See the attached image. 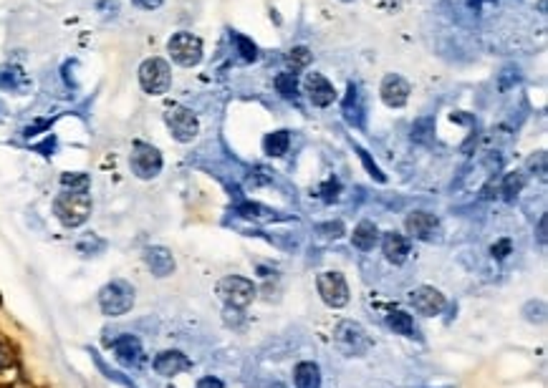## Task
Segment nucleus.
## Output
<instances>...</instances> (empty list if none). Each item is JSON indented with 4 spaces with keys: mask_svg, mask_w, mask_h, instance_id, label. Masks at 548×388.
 <instances>
[{
    "mask_svg": "<svg viewBox=\"0 0 548 388\" xmlns=\"http://www.w3.org/2000/svg\"><path fill=\"white\" fill-rule=\"evenodd\" d=\"M293 380H296V388H321V368L313 361H304L296 365Z\"/></svg>",
    "mask_w": 548,
    "mask_h": 388,
    "instance_id": "obj_19",
    "label": "nucleus"
},
{
    "mask_svg": "<svg viewBox=\"0 0 548 388\" xmlns=\"http://www.w3.org/2000/svg\"><path fill=\"white\" fill-rule=\"evenodd\" d=\"M167 53L177 66L182 69H192L203 61V40L192 36V33H174L172 38L167 40Z\"/></svg>",
    "mask_w": 548,
    "mask_h": 388,
    "instance_id": "obj_4",
    "label": "nucleus"
},
{
    "mask_svg": "<svg viewBox=\"0 0 548 388\" xmlns=\"http://www.w3.org/2000/svg\"><path fill=\"white\" fill-rule=\"evenodd\" d=\"M195 388H225V383H222L218 376H205V378L197 380Z\"/></svg>",
    "mask_w": 548,
    "mask_h": 388,
    "instance_id": "obj_41",
    "label": "nucleus"
},
{
    "mask_svg": "<svg viewBox=\"0 0 548 388\" xmlns=\"http://www.w3.org/2000/svg\"><path fill=\"white\" fill-rule=\"evenodd\" d=\"M341 3H352V0H341Z\"/></svg>",
    "mask_w": 548,
    "mask_h": 388,
    "instance_id": "obj_45",
    "label": "nucleus"
},
{
    "mask_svg": "<svg viewBox=\"0 0 548 388\" xmlns=\"http://www.w3.org/2000/svg\"><path fill=\"white\" fill-rule=\"evenodd\" d=\"M129 167L139 179H155L165 167V159H162L157 147H152L147 141H134L132 154H129Z\"/></svg>",
    "mask_w": 548,
    "mask_h": 388,
    "instance_id": "obj_6",
    "label": "nucleus"
},
{
    "mask_svg": "<svg viewBox=\"0 0 548 388\" xmlns=\"http://www.w3.org/2000/svg\"><path fill=\"white\" fill-rule=\"evenodd\" d=\"M387 323H389V328L394 330V333L407 335V338H412V335H415V320H412V315H409L407 311H394V313H389Z\"/></svg>",
    "mask_w": 548,
    "mask_h": 388,
    "instance_id": "obj_26",
    "label": "nucleus"
},
{
    "mask_svg": "<svg viewBox=\"0 0 548 388\" xmlns=\"http://www.w3.org/2000/svg\"><path fill=\"white\" fill-rule=\"evenodd\" d=\"M165 121H167L170 134L174 136V141H180V144H190V141L200 134V121H197V117L190 109L180 106V104L167 106Z\"/></svg>",
    "mask_w": 548,
    "mask_h": 388,
    "instance_id": "obj_7",
    "label": "nucleus"
},
{
    "mask_svg": "<svg viewBox=\"0 0 548 388\" xmlns=\"http://www.w3.org/2000/svg\"><path fill=\"white\" fill-rule=\"evenodd\" d=\"M316 287H319V295L329 308L339 311V308H346L349 305V285H346V278L339 270H326L316 278Z\"/></svg>",
    "mask_w": 548,
    "mask_h": 388,
    "instance_id": "obj_8",
    "label": "nucleus"
},
{
    "mask_svg": "<svg viewBox=\"0 0 548 388\" xmlns=\"http://www.w3.org/2000/svg\"><path fill=\"white\" fill-rule=\"evenodd\" d=\"M218 295L227 308H248L255 300V285L253 280L240 278V275H227L218 282Z\"/></svg>",
    "mask_w": 548,
    "mask_h": 388,
    "instance_id": "obj_5",
    "label": "nucleus"
},
{
    "mask_svg": "<svg viewBox=\"0 0 548 388\" xmlns=\"http://www.w3.org/2000/svg\"><path fill=\"white\" fill-rule=\"evenodd\" d=\"M111 348H114V356L122 365L126 368H134L144 361V348H141V341L137 335H119L117 341H111Z\"/></svg>",
    "mask_w": 548,
    "mask_h": 388,
    "instance_id": "obj_15",
    "label": "nucleus"
},
{
    "mask_svg": "<svg viewBox=\"0 0 548 388\" xmlns=\"http://www.w3.org/2000/svg\"><path fill=\"white\" fill-rule=\"evenodd\" d=\"M238 320H243V313L240 308H227L225 305V323L230 328H238Z\"/></svg>",
    "mask_w": 548,
    "mask_h": 388,
    "instance_id": "obj_40",
    "label": "nucleus"
},
{
    "mask_svg": "<svg viewBox=\"0 0 548 388\" xmlns=\"http://www.w3.org/2000/svg\"><path fill=\"white\" fill-rule=\"evenodd\" d=\"M409 93H412V86H409L402 76H397V73H387V76L382 78L379 96H382V101L387 104L389 109H402V106H407Z\"/></svg>",
    "mask_w": 548,
    "mask_h": 388,
    "instance_id": "obj_11",
    "label": "nucleus"
},
{
    "mask_svg": "<svg viewBox=\"0 0 548 388\" xmlns=\"http://www.w3.org/2000/svg\"><path fill=\"white\" fill-rule=\"evenodd\" d=\"M344 119L349 121V124L354 126H361V121H364V106H361V93L359 88L354 84H349V91H346L344 96Z\"/></svg>",
    "mask_w": 548,
    "mask_h": 388,
    "instance_id": "obj_20",
    "label": "nucleus"
},
{
    "mask_svg": "<svg viewBox=\"0 0 548 388\" xmlns=\"http://www.w3.org/2000/svg\"><path fill=\"white\" fill-rule=\"evenodd\" d=\"M316 232L323 234V237H329V240H339V237H344V222H323V225L316 227Z\"/></svg>",
    "mask_w": 548,
    "mask_h": 388,
    "instance_id": "obj_34",
    "label": "nucleus"
},
{
    "mask_svg": "<svg viewBox=\"0 0 548 388\" xmlns=\"http://www.w3.org/2000/svg\"><path fill=\"white\" fill-rule=\"evenodd\" d=\"M311 61H313V53H311V51H308V48H306V46L290 48L288 56H286V63H288L290 73H296V71L308 69V66H311Z\"/></svg>",
    "mask_w": 548,
    "mask_h": 388,
    "instance_id": "obj_28",
    "label": "nucleus"
},
{
    "mask_svg": "<svg viewBox=\"0 0 548 388\" xmlns=\"http://www.w3.org/2000/svg\"><path fill=\"white\" fill-rule=\"evenodd\" d=\"M513 252V242L508 240V237H503V240H498L490 247V255H493V260H505V257Z\"/></svg>",
    "mask_w": 548,
    "mask_h": 388,
    "instance_id": "obj_36",
    "label": "nucleus"
},
{
    "mask_svg": "<svg viewBox=\"0 0 548 388\" xmlns=\"http://www.w3.org/2000/svg\"><path fill=\"white\" fill-rule=\"evenodd\" d=\"M409 303L415 305V311L424 318H435L439 313L447 308V300L445 295L439 293L437 287H430V285H422V287H415L412 293H409Z\"/></svg>",
    "mask_w": 548,
    "mask_h": 388,
    "instance_id": "obj_10",
    "label": "nucleus"
},
{
    "mask_svg": "<svg viewBox=\"0 0 548 388\" xmlns=\"http://www.w3.org/2000/svg\"><path fill=\"white\" fill-rule=\"evenodd\" d=\"M192 361H190L182 350H162V353H157L155 356V368L157 376H162V378H174V376H180L182 371H187Z\"/></svg>",
    "mask_w": 548,
    "mask_h": 388,
    "instance_id": "obj_14",
    "label": "nucleus"
},
{
    "mask_svg": "<svg viewBox=\"0 0 548 388\" xmlns=\"http://www.w3.org/2000/svg\"><path fill=\"white\" fill-rule=\"evenodd\" d=\"M132 3L137 5V8H141V10H157L159 5H162V3H165V0H132Z\"/></svg>",
    "mask_w": 548,
    "mask_h": 388,
    "instance_id": "obj_44",
    "label": "nucleus"
},
{
    "mask_svg": "<svg viewBox=\"0 0 548 388\" xmlns=\"http://www.w3.org/2000/svg\"><path fill=\"white\" fill-rule=\"evenodd\" d=\"M376 242H379V230H376L374 222H359V225L354 227V234H352V245L361 252H369V250L376 247Z\"/></svg>",
    "mask_w": 548,
    "mask_h": 388,
    "instance_id": "obj_18",
    "label": "nucleus"
},
{
    "mask_svg": "<svg viewBox=\"0 0 548 388\" xmlns=\"http://www.w3.org/2000/svg\"><path fill=\"white\" fill-rule=\"evenodd\" d=\"M28 78L18 66H0V91H23Z\"/></svg>",
    "mask_w": 548,
    "mask_h": 388,
    "instance_id": "obj_21",
    "label": "nucleus"
},
{
    "mask_svg": "<svg viewBox=\"0 0 548 388\" xmlns=\"http://www.w3.org/2000/svg\"><path fill=\"white\" fill-rule=\"evenodd\" d=\"M528 167H531L533 171L538 169V177L546 179V154H543V151H538V156H533L531 162H528Z\"/></svg>",
    "mask_w": 548,
    "mask_h": 388,
    "instance_id": "obj_38",
    "label": "nucleus"
},
{
    "mask_svg": "<svg viewBox=\"0 0 548 388\" xmlns=\"http://www.w3.org/2000/svg\"><path fill=\"white\" fill-rule=\"evenodd\" d=\"M538 242H540V247H546V242H548V217L546 215H540V219H538Z\"/></svg>",
    "mask_w": 548,
    "mask_h": 388,
    "instance_id": "obj_42",
    "label": "nucleus"
},
{
    "mask_svg": "<svg viewBox=\"0 0 548 388\" xmlns=\"http://www.w3.org/2000/svg\"><path fill=\"white\" fill-rule=\"evenodd\" d=\"M10 365H13V350L5 343H0V371H8Z\"/></svg>",
    "mask_w": 548,
    "mask_h": 388,
    "instance_id": "obj_39",
    "label": "nucleus"
},
{
    "mask_svg": "<svg viewBox=\"0 0 548 388\" xmlns=\"http://www.w3.org/2000/svg\"><path fill=\"white\" fill-rule=\"evenodd\" d=\"M91 356H94L96 368H99V371H102L104 376H106V378H109V380H114V383H119V386H124V388H137V386H134V383H132V380L126 378V376H122V373H119V371H111L109 365L104 363V361H102V358H99V356H96L94 350H91Z\"/></svg>",
    "mask_w": 548,
    "mask_h": 388,
    "instance_id": "obj_32",
    "label": "nucleus"
},
{
    "mask_svg": "<svg viewBox=\"0 0 548 388\" xmlns=\"http://www.w3.org/2000/svg\"><path fill=\"white\" fill-rule=\"evenodd\" d=\"M404 230L415 240L432 242L439 234V219L430 212H409L404 219Z\"/></svg>",
    "mask_w": 548,
    "mask_h": 388,
    "instance_id": "obj_12",
    "label": "nucleus"
},
{
    "mask_svg": "<svg viewBox=\"0 0 548 388\" xmlns=\"http://www.w3.org/2000/svg\"><path fill=\"white\" fill-rule=\"evenodd\" d=\"M76 250L84 257H96L106 250V242H104L102 237H96V234H87V237H81V240L76 242Z\"/></svg>",
    "mask_w": 548,
    "mask_h": 388,
    "instance_id": "obj_29",
    "label": "nucleus"
},
{
    "mask_svg": "<svg viewBox=\"0 0 548 388\" xmlns=\"http://www.w3.org/2000/svg\"><path fill=\"white\" fill-rule=\"evenodd\" d=\"M523 184H525V177L523 171H510L503 177V184H501V194L505 202H513L518 194L523 192Z\"/></svg>",
    "mask_w": 548,
    "mask_h": 388,
    "instance_id": "obj_24",
    "label": "nucleus"
},
{
    "mask_svg": "<svg viewBox=\"0 0 548 388\" xmlns=\"http://www.w3.org/2000/svg\"><path fill=\"white\" fill-rule=\"evenodd\" d=\"M382 252L387 263L404 265L409 260V240L400 232H387L382 237Z\"/></svg>",
    "mask_w": 548,
    "mask_h": 388,
    "instance_id": "obj_17",
    "label": "nucleus"
},
{
    "mask_svg": "<svg viewBox=\"0 0 548 388\" xmlns=\"http://www.w3.org/2000/svg\"><path fill=\"white\" fill-rule=\"evenodd\" d=\"M275 91L281 93L286 101H296L298 99V78L290 71H283L275 76Z\"/></svg>",
    "mask_w": 548,
    "mask_h": 388,
    "instance_id": "obj_25",
    "label": "nucleus"
},
{
    "mask_svg": "<svg viewBox=\"0 0 548 388\" xmlns=\"http://www.w3.org/2000/svg\"><path fill=\"white\" fill-rule=\"evenodd\" d=\"M233 40H235V46H238V53H240V58H243L245 63H253L255 58H258V48H255V43H253L251 38H245V36H240V33H235Z\"/></svg>",
    "mask_w": 548,
    "mask_h": 388,
    "instance_id": "obj_30",
    "label": "nucleus"
},
{
    "mask_svg": "<svg viewBox=\"0 0 548 388\" xmlns=\"http://www.w3.org/2000/svg\"><path fill=\"white\" fill-rule=\"evenodd\" d=\"M141 257H144V265H147L149 272H152L155 278H170V275L174 272V267H177L174 255L167 247H162V245H152V247H147L144 252H141Z\"/></svg>",
    "mask_w": 548,
    "mask_h": 388,
    "instance_id": "obj_16",
    "label": "nucleus"
},
{
    "mask_svg": "<svg viewBox=\"0 0 548 388\" xmlns=\"http://www.w3.org/2000/svg\"><path fill=\"white\" fill-rule=\"evenodd\" d=\"M58 182H61V186L66 192H89L91 177L84 174V171H63Z\"/></svg>",
    "mask_w": 548,
    "mask_h": 388,
    "instance_id": "obj_27",
    "label": "nucleus"
},
{
    "mask_svg": "<svg viewBox=\"0 0 548 388\" xmlns=\"http://www.w3.org/2000/svg\"><path fill=\"white\" fill-rule=\"evenodd\" d=\"M356 154H359V159H361V162H364V167H367V171H369V174H372V177L376 179V182H387V177H384V174H382V169H379V167H376V164L372 162V156H369V151H367V149L356 147Z\"/></svg>",
    "mask_w": 548,
    "mask_h": 388,
    "instance_id": "obj_35",
    "label": "nucleus"
},
{
    "mask_svg": "<svg viewBox=\"0 0 548 388\" xmlns=\"http://www.w3.org/2000/svg\"><path fill=\"white\" fill-rule=\"evenodd\" d=\"M91 210H94V202H91L89 192H66V189H63V192L54 199L56 219H58L63 227H69V230H76V227L87 225L89 217H91Z\"/></svg>",
    "mask_w": 548,
    "mask_h": 388,
    "instance_id": "obj_1",
    "label": "nucleus"
},
{
    "mask_svg": "<svg viewBox=\"0 0 548 388\" xmlns=\"http://www.w3.org/2000/svg\"><path fill=\"white\" fill-rule=\"evenodd\" d=\"M510 81H513V84H518V71H513V69H505L501 73V88L503 91H505V88H508L510 86Z\"/></svg>",
    "mask_w": 548,
    "mask_h": 388,
    "instance_id": "obj_43",
    "label": "nucleus"
},
{
    "mask_svg": "<svg viewBox=\"0 0 548 388\" xmlns=\"http://www.w3.org/2000/svg\"><path fill=\"white\" fill-rule=\"evenodd\" d=\"M470 8L475 10V13H480V16H486L493 8H498V0H470Z\"/></svg>",
    "mask_w": 548,
    "mask_h": 388,
    "instance_id": "obj_37",
    "label": "nucleus"
},
{
    "mask_svg": "<svg viewBox=\"0 0 548 388\" xmlns=\"http://www.w3.org/2000/svg\"><path fill=\"white\" fill-rule=\"evenodd\" d=\"M334 338H336V345L344 350L346 356H361V353H367L369 345H372L367 330H364L359 323H354V320L339 323Z\"/></svg>",
    "mask_w": 548,
    "mask_h": 388,
    "instance_id": "obj_9",
    "label": "nucleus"
},
{
    "mask_svg": "<svg viewBox=\"0 0 548 388\" xmlns=\"http://www.w3.org/2000/svg\"><path fill=\"white\" fill-rule=\"evenodd\" d=\"M412 141L415 144H430L435 139V119L432 117H420L415 119V124H412Z\"/></svg>",
    "mask_w": 548,
    "mask_h": 388,
    "instance_id": "obj_23",
    "label": "nucleus"
},
{
    "mask_svg": "<svg viewBox=\"0 0 548 388\" xmlns=\"http://www.w3.org/2000/svg\"><path fill=\"white\" fill-rule=\"evenodd\" d=\"M134 285L129 280H111L99 290V308H102L104 315L109 318H119V315H126V313L134 308Z\"/></svg>",
    "mask_w": 548,
    "mask_h": 388,
    "instance_id": "obj_2",
    "label": "nucleus"
},
{
    "mask_svg": "<svg viewBox=\"0 0 548 388\" xmlns=\"http://www.w3.org/2000/svg\"><path fill=\"white\" fill-rule=\"evenodd\" d=\"M238 215L245 219H273L275 212L266 210V207H260V204H253V202H245L238 207Z\"/></svg>",
    "mask_w": 548,
    "mask_h": 388,
    "instance_id": "obj_31",
    "label": "nucleus"
},
{
    "mask_svg": "<svg viewBox=\"0 0 548 388\" xmlns=\"http://www.w3.org/2000/svg\"><path fill=\"white\" fill-rule=\"evenodd\" d=\"M290 147V136L288 132H271L263 136V151H266L268 156H283L286 151H288Z\"/></svg>",
    "mask_w": 548,
    "mask_h": 388,
    "instance_id": "obj_22",
    "label": "nucleus"
},
{
    "mask_svg": "<svg viewBox=\"0 0 548 388\" xmlns=\"http://www.w3.org/2000/svg\"><path fill=\"white\" fill-rule=\"evenodd\" d=\"M319 194H321V199L323 202H336L339 199V194H341V182L339 179H326L321 184V189H319Z\"/></svg>",
    "mask_w": 548,
    "mask_h": 388,
    "instance_id": "obj_33",
    "label": "nucleus"
},
{
    "mask_svg": "<svg viewBox=\"0 0 548 388\" xmlns=\"http://www.w3.org/2000/svg\"><path fill=\"white\" fill-rule=\"evenodd\" d=\"M139 86L149 96H165L172 86V69L165 58H147L139 66Z\"/></svg>",
    "mask_w": 548,
    "mask_h": 388,
    "instance_id": "obj_3",
    "label": "nucleus"
},
{
    "mask_svg": "<svg viewBox=\"0 0 548 388\" xmlns=\"http://www.w3.org/2000/svg\"><path fill=\"white\" fill-rule=\"evenodd\" d=\"M304 86H306V96H308L313 106H319V109H326V106H331V104L336 101V88H334V84H331L326 76H321V73H308Z\"/></svg>",
    "mask_w": 548,
    "mask_h": 388,
    "instance_id": "obj_13",
    "label": "nucleus"
}]
</instances>
